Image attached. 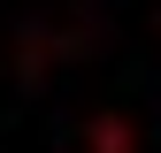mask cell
<instances>
[{"label":"cell","mask_w":161,"mask_h":153,"mask_svg":"<svg viewBox=\"0 0 161 153\" xmlns=\"http://www.w3.org/2000/svg\"><path fill=\"white\" fill-rule=\"evenodd\" d=\"M92 153H138V130L123 123V115H100L92 123Z\"/></svg>","instance_id":"6da1fadb"}]
</instances>
